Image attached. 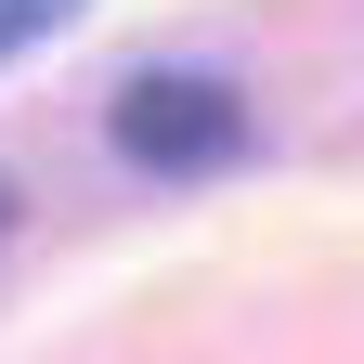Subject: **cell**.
Here are the masks:
<instances>
[{
    "label": "cell",
    "mask_w": 364,
    "mask_h": 364,
    "mask_svg": "<svg viewBox=\"0 0 364 364\" xmlns=\"http://www.w3.org/2000/svg\"><path fill=\"white\" fill-rule=\"evenodd\" d=\"M65 14H78V0H0V65H14V53H39Z\"/></svg>",
    "instance_id": "obj_2"
},
{
    "label": "cell",
    "mask_w": 364,
    "mask_h": 364,
    "mask_svg": "<svg viewBox=\"0 0 364 364\" xmlns=\"http://www.w3.org/2000/svg\"><path fill=\"white\" fill-rule=\"evenodd\" d=\"M105 130H117V156H130V169L196 182V169H221V156L247 144V105H235L221 78H196V65H144V78L105 105Z\"/></svg>",
    "instance_id": "obj_1"
},
{
    "label": "cell",
    "mask_w": 364,
    "mask_h": 364,
    "mask_svg": "<svg viewBox=\"0 0 364 364\" xmlns=\"http://www.w3.org/2000/svg\"><path fill=\"white\" fill-rule=\"evenodd\" d=\"M0 235H14V182H0Z\"/></svg>",
    "instance_id": "obj_3"
}]
</instances>
